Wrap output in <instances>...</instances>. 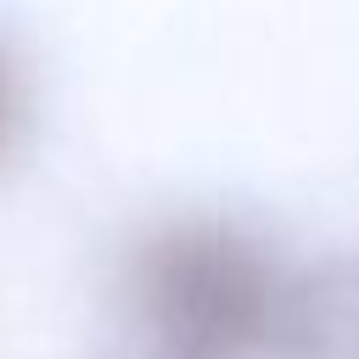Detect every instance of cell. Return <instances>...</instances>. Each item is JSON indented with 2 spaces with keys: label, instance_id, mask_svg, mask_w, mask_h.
Returning <instances> with one entry per match:
<instances>
[{
  "label": "cell",
  "instance_id": "3957f363",
  "mask_svg": "<svg viewBox=\"0 0 359 359\" xmlns=\"http://www.w3.org/2000/svg\"><path fill=\"white\" fill-rule=\"evenodd\" d=\"M28 107H34V95H28V67H22L17 50L0 39V163L22 146V135H28Z\"/></svg>",
  "mask_w": 359,
  "mask_h": 359
},
{
  "label": "cell",
  "instance_id": "6da1fadb",
  "mask_svg": "<svg viewBox=\"0 0 359 359\" xmlns=\"http://www.w3.org/2000/svg\"><path fill=\"white\" fill-rule=\"evenodd\" d=\"M292 264L247 224L180 213L123 264V359H275Z\"/></svg>",
  "mask_w": 359,
  "mask_h": 359
},
{
  "label": "cell",
  "instance_id": "7a4b0ae2",
  "mask_svg": "<svg viewBox=\"0 0 359 359\" xmlns=\"http://www.w3.org/2000/svg\"><path fill=\"white\" fill-rule=\"evenodd\" d=\"M275 359H359V252L292 264Z\"/></svg>",
  "mask_w": 359,
  "mask_h": 359
}]
</instances>
